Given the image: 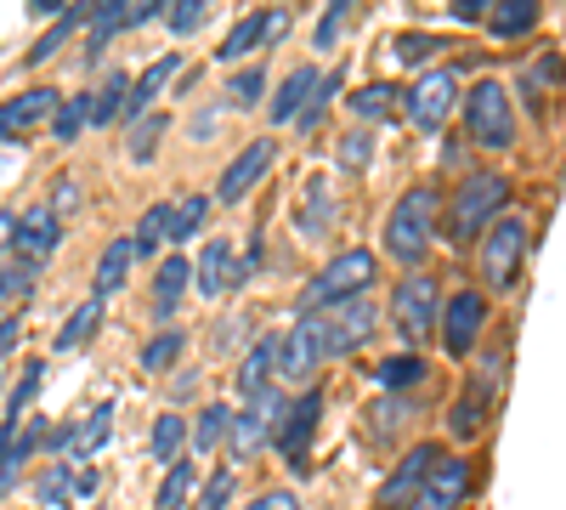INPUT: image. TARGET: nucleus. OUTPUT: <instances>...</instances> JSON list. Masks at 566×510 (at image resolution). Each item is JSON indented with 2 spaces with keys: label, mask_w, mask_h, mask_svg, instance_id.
Listing matches in <instances>:
<instances>
[{
  "label": "nucleus",
  "mask_w": 566,
  "mask_h": 510,
  "mask_svg": "<svg viewBox=\"0 0 566 510\" xmlns=\"http://www.w3.org/2000/svg\"><path fill=\"white\" fill-rule=\"evenodd\" d=\"M391 312H397V330L408 335V341H419L424 330L437 323V278H402L397 284V295H391Z\"/></svg>",
  "instance_id": "0eeeda50"
},
{
  "label": "nucleus",
  "mask_w": 566,
  "mask_h": 510,
  "mask_svg": "<svg viewBox=\"0 0 566 510\" xmlns=\"http://www.w3.org/2000/svg\"><path fill=\"white\" fill-rule=\"evenodd\" d=\"M74 205H80V181L63 176V181H57V194H52V210H74Z\"/></svg>",
  "instance_id": "5fc2aeb1"
},
{
  "label": "nucleus",
  "mask_w": 566,
  "mask_h": 510,
  "mask_svg": "<svg viewBox=\"0 0 566 510\" xmlns=\"http://www.w3.org/2000/svg\"><path fill=\"white\" fill-rule=\"evenodd\" d=\"M69 488H74V471H69V459H63V466H52V471L40 477V488H34V493H40V504H63V499H69Z\"/></svg>",
  "instance_id": "37998d69"
},
{
  "label": "nucleus",
  "mask_w": 566,
  "mask_h": 510,
  "mask_svg": "<svg viewBox=\"0 0 566 510\" xmlns=\"http://www.w3.org/2000/svg\"><path fill=\"white\" fill-rule=\"evenodd\" d=\"M437 459H442L437 448H413V454L402 459V466H397V477L380 488V510H397L408 493H419V482L431 477V466H437Z\"/></svg>",
  "instance_id": "6ab92c4d"
},
{
  "label": "nucleus",
  "mask_w": 566,
  "mask_h": 510,
  "mask_svg": "<svg viewBox=\"0 0 566 510\" xmlns=\"http://www.w3.org/2000/svg\"><path fill=\"white\" fill-rule=\"evenodd\" d=\"M317 323V341H323V357H352L368 335H374V323H380V306H374L368 295L357 301H340V306H328Z\"/></svg>",
  "instance_id": "39448f33"
},
{
  "label": "nucleus",
  "mask_w": 566,
  "mask_h": 510,
  "mask_svg": "<svg viewBox=\"0 0 566 510\" xmlns=\"http://www.w3.org/2000/svg\"><path fill=\"white\" fill-rule=\"evenodd\" d=\"M352 108H357L363 119L391 114V108H397V91H391V85H368V91H357V97H352Z\"/></svg>",
  "instance_id": "79ce46f5"
},
{
  "label": "nucleus",
  "mask_w": 566,
  "mask_h": 510,
  "mask_svg": "<svg viewBox=\"0 0 566 510\" xmlns=\"http://www.w3.org/2000/svg\"><path fill=\"white\" fill-rule=\"evenodd\" d=\"M181 420H176V414H159V426H154V454L165 459V466H176V454H181Z\"/></svg>",
  "instance_id": "58836bf2"
},
{
  "label": "nucleus",
  "mask_w": 566,
  "mask_h": 510,
  "mask_svg": "<svg viewBox=\"0 0 566 510\" xmlns=\"http://www.w3.org/2000/svg\"><path fill=\"white\" fill-rule=\"evenodd\" d=\"M12 341H18V323H0V352H12Z\"/></svg>",
  "instance_id": "13d9d810"
},
{
  "label": "nucleus",
  "mask_w": 566,
  "mask_h": 510,
  "mask_svg": "<svg viewBox=\"0 0 566 510\" xmlns=\"http://www.w3.org/2000/svg\"><path fill=\"white\" fill-rule=\"evenodd\" d=\"M504 199H510V181L504 176H493V170H482V176H470L464 188L453 194V210H448V233L453 239H476L482 227L504 210Z\"/></svg>",
  "instance_id": "7ed1b4c3"
},
{
  "label": "nucleus",
  "mask_w": 566,
  "mask_h": 510,
  "mask_svg": "<svg viewBox=\"0 0 566 510\" xmlns=\"http://www.w3.org/2000/svg\"><path fill=\"white\" fill-rule=\"evenodd\" d=\"M424 52H437V40H424V34H402L397 40V63H424Z\"/></svg>",
  "instance_id": "09e8293b"
},
{
  "label": "nucleus",
  "mask_w": 566,
  "mask_h": 510,
  "mask_svg": "<svg viewBox=\"0 0 566 510\" xmlns=\"http://www.w3.org/2000/svg\"><path fill=\"white\" fill-rule=\"evenodd\" d=\"M34 284V267L29 261H18V267H0V301H7V295H23Z\"/></svg>",
  "instance_id": "49530a36"
},
{
  "label": "nucleus",
  "mask_w": 566,
  "mask_h": 510,
  "mask_svg": "<svg viewBox=\"0 0 566 510\" xmlns=\"http://www.w3.org/2000/svg\"><path fill=\"white\" fill-rule=\"evenodd\" d=\"M187 278H193V267H187L181 256H170V261L159 267V284H154V306H159V318L176 312V301H181V290H187Z\"/></svg>",
  "instance_id": "393cba45"
},
{
  "label": "nucleus",
  "mask_w": 566,
  "mask_h": 510,
  "mask_svg": "<svg viewBox=\"0 0 566 510\" xmlns=\"http://www.w3.org/2000/svg\"><path fill=\"white\" fill-rule=\"evenodd\" d=\"M187 488H193V466H187V459H176L170 477H165V488H159V504H154V510H181V504H187Z\"/></svg>",
  "instance_id": "c9c22d12"
},
{
  "label": "nucleus",
  "mask_w": 566,
  "mask_h": 510,
  "mask_svg": "<svg viewBox=\"0 0 566 510\" xmlns=\"http://www.w3.org/2000/svg\"><path fill=\"white\" fill-rule=\"evenodd\" d=\"M527 261V221L522 216H504L488 227V244H482V267H488V284L493 290H515Z\"/></svg>",
  "instance_id": "423d86ee"
},
{
  "label": "nucleus",
  "mask_w": 566,
  "mask_h": 510,
  "mask_svg": "<svg viewBox=\"0 0 566 510\" xmlns=\"http://www.w3.org/2000/svg\"><path fill=\"white\" fill-rule=\"evenodd\" d=\"M437 210H442L437 188H408V194L397 199V210H391V221H386V250H391L402 267H413L424 250H431Z\"/></svg>",
  "instance_id": "f257e3e1"
},
{
  "label": "nucleus",
  "mask_w": 566,
  "mask_h": 510,
  "mask_svg": "<svg viewBox=\"0 0 566 510\" xmlns=\"http://www.w3.org/2000/svg\"><path fill=\"white\" fill-rule=\"evenodd\" d=\"M170 131V119L165 114H142V125L130 131V159H154V148H159V136Z\"/></svg>",
  "instance_id": "72a5a7b5"
},
{
  "label": "nucleus",
  "mask_w": 566,
  "mask_h": 510,
  "mask_svg": "<svg viewBox=\"0 0 566 510\" xmlns=\"http://www.w3.org/2000/svg\"><path fill=\"white\" fill-rule=\"evenodd\" d=\"M227 426H232V408H221V403H210V408L199 414V426H193V448H199V454H205V448H216Z\"/></svg>",
  "instance_id": "f704fd0d"
},
{
  "label": "nucleus",
  "mask_w": 566,
  "mask_h": 510,
  "mask_svg": "<svg viewBox=\"0 0 566 510\" xmlns=\"http://www.w3.org/2000/svg\"><path fill=\"white\" fill-rule=\"evenodd\" d=\"M80 23H91V7H80V12H69V18H57L52 29H45V40H40L34 52H29V63H45V58H52L57 45H63V40H69V34L80 29Z\"/></svg>",
  "instance_id": "473e14b6"
},
{
  "label": "nucleus",
  "mask_w": 566,
  "mask_h": 510,
  "mask_svg": "<svg viewBox=\"0 0 566 510\" xmlns=\"http://www.w3.org/2000/svg\"><path fill=\"white\" fill-rule=\"evenodd\" d=\"M181 352V341L176 335H159V341H148V352H142V363H148V368H165L170 357Z\"/></svg>",
  "instance_id": "8fccbe9b"
},
{
  "label": "nucleus",
  "mask_w": 566,
  "mask_h": 510,
  "mask_svg": "<svg viewBox=\"0 0 566 510\" xmlns=\"http://www.w3.org/2000/svg\"><path fill=\"white\" fill-rule=\"evenodd\" d=\"M205 18H210V7H205V0H176V7L165 12V23H170L176 34H193Z\"/></svg>",
  "instance_id": "c03bdc74"
},
{
  "label": "nucleus",
  "mask_w": 566,
  "mask_h": 510,
  "mask_svg": "<svg viewBox=\"0 0 566 510\" xmlns=\"http://www.w3.org/2000/svg\"><path fill=\"white\" fill-rule=\"evenodd\" d=\"M482 408H488V392H464V397H459V408H453V420H448V426H453V437H476V431H482V420H488Z\"/></svg>",
  "instance_id": "2f4dec72"
},
{
  "label": "nucleus",
  "mask_w": 566,
  "mask_h": 510,
  "mask_svg": "<svg viewBox=\"0 0 566 510\" xmlns=\"http://www.w3.org/2000/svg\"><path fill=\"white\" fill-rule=\"evenodd\" d=\"M335 91H340V80H335V74H328V80H323V85H317V97H312V103H306V114H301V119H295V125H301V131H312V125H317V119H323V108H328V97H335Z\"/></svg>",
  "instance_id": "a18cd8bd"
},
{
  "label": "nucleus",
  "mask_w": 566,
  "mask_h": 510,
  "mask_svg": "<svg viewBox=\"0 0 566 510\" xmlns=\"http://www.w3.org/2000/svg\"><path fill=\"white\" fill-rule=\"evenodd\" d=\"M244 510H301V504H295V493H283V488H277V493H261V499L244 504Z\"/></svg>",
  "instance_id": "864d4df0"
},
{
  "label": "nucleus",
  "mask_w": 566,
  "mask_h": 510,
  "mask_svg": "<svg viewBox=\"0 0 566 510\" xmlns=\"http://www.w3.org/2000/svg\"><path fill=\"white\" fill-rule=\"evenodd\" d=\"M340 143H346V148H340V159H346L352 170H357V165H368V136H363V131H357V136H340Z\"/></svg>",
  "instance_id": "603ef678"
},
{
  "label": "nucleus",
  "mask_w": 566,
  "mask_h": 510,
  "mask_svg": "<svg viewBox=\"0 0 566 510\" xmlns=\"http://www.w3.org/2000/svg\"><path fill=\"white\" fill-rule=\"evenodd\" d=\"M317 414H323V397L317 392H306L290 414H283V431H277V454L290 459V466H301L306 459V443H312V431H317Z\"/></svg>",
  "instance_id": "ddd939ff"
},
{
  "label": "nucleus",
  "mask_w": 566,
  "mask_h": 510,
  "mask_svg": "<svg viewBox=\"0 0 566 510\" xmlns=\"http://www.w3.org/2000/svg\"><path fill=\"white\" fill-rule=\"evenodd\" d=\"M328 210H335V199H328V181H323V176H317V181H306V216H301L306 239H317L323 227H328Z\"/></svg>",
  "instance_id": "7c9ffc66"
},
{
  "label": "nucleus",
  "mask_w": 566,
  "mask_h": 510,
  "mask_svg": "<svg viewBox=\"0 0 566 510\" xmlns=\"http://www.w3.org/2000/svg\"><path fill=\"white\" fill-rule=\"evenodd\" d=\"M261 91H266V74L250 63L244 74H232V85H227V97H232V108H250V103H261Z\"/></svg>",
  "instance_id": "4c0bfd02"
},
{
  "label": "nucleus",
  "mask_w": 566,
  "mask_h": 510,
  "mask_svg": "<svg viewBox=\"0 0 566 510\" xmlns=\"http://www.w3.org/2000/svg\"><path fill=\"white\" fill-rule=\"evenodd\" d=\"M448 330H442V341H448V352L453 357H464L470 346H476V335H482V323H488V301L476 295V290H459L453 301H448Z\"/></svg>",
  "instance_id": "9b49d317"
},
{
  "label": "nucleus",
  "mask_w": 566,
  "mask_h": 510,
  "mask_svg": "<svg viewBox=\"0 0 566 510\" xmlns=\"http://www.w3.org/2000/svg\"><path fill=\"white\" fill-rule=\"evenodd\" d=\"M34 392H40V363H29V375L18 381V392H12V414H23V408L34 403Z\"/></svg>",
  "instance_id": "3c124183"
},
{
  "label": "nucleus",
  "mask_w": 566,
  "mask_h": 510,
  "mask_svg": "<svg viewBox=\"0 0 566 510\" xmlns=\"http://www.w3.org/2000/svg\"><path fill=\"white\" fill-rule=\"evenodd\" d=\"M205 216H210V199H205V194L181 199V205H176V221H170V239H176V244L199 239V233H205Z\"/></svg>",
  "instance_id": "c756f323"
},
{
  "label": "nucleus",
  "mask_w": 566,
  "mask_h": 510,
  "mask_svg": "<svg viewBox=\"0 0 566 510\" xmlns=\"http://www.w3.org/2000/svg\"><path fill=\"white\" fill-rule=\"evenodd\" d=\"M340 23H346V12H340V7H328V18H323V29H317V45H335Z\"/></svg>",
  "instance_id": "6e6d98bb"
},
{
  "label": "nucleus",
  "mask_w": 566,
  "mask_h": 510,
  "mask_svg": "<svg viewBox=\"0 0 566 510\" xmlns=\"http://www.w3.org/2000/svg\"><path fill=\"white\" fill-rule=\"evenodd\" d=\"M125 97H130V80L114 74L103 91H91V119H97V125H114V119L125 114Z\"/></svg>",
  "instance_id": "cd10ccee"
},
{
  "label": "nucleus",
  "mask_w": 566,
  "mask_h": 510,
  "mask_svg": "<svg viewBox=\"0 0 566 510\" xmlns=\"http://www.w3.org/2000/svg\"><path fill=\"white\" fill-rule=\"evenodd\" d=\"M272 154H277L272 143H250L239 159H232V165L221 170V205H239V199L255 188V181H261V170L272 165Z\"/></svg>",
  "instance_id": "4468645a"
},
{
  "label": "nucleus",
  "mask_w": 566,
  "mask_h": 510,
  "mask_svg": "<svg viewBox=\"0 0 566 510\" xmlns=\"http://www.w3.org/2000/svg\"><path fill=\"white\" fill-rule=\"evenodd\" d=\"M159 18V0H125V7H91V45H103L108 34L119 29H136V23H148Z\"/></svg>",
  "instance_id": "a211bd4d"
},
{
  "label": "nucleus",
  "mask_w": 566,
  "mask_h": 510,
  "mask_svg": "<svg viewBox=\"0 0 566 510\" xmlns=\"http://www.w3.org/2000/svg\"><path fill=\"white\" fill-rule=\"evenodd\" d=\"M317 85H323V74H317V69H295L290 80H283V91H277V103H272V119H277V125L301 119V114H306V103L317 97Z\"/></svg>",
  "instance_id": "412c9836"
},
{
  "label": "nucleus",
  "mask_w": 566,
  "mask_h": 510,
  "mask_svg": "<svg viewBox=\"0 0 566 510\" xmlns=\"http://www.w3.org/2000/svg\"><path fill=\"white\" fill-rule=\"evenodd\" d=\"M193 284H199L205 295H227V290H239V284H244L239 261H232V250H227L221 239L205 244V256H199V267H193Z\"/></svg>",
  "instance_id": "f3484780"
},
{
  "label": "nucleus",
  "mask_w": 566,
  "mask_h": 510,
  "mask_svg": "<svg viewBox=\"0 0 566 510\" xmlns=\"http://www.w3.org/2000/svg\"><path fill=\"white\" fill-rule=\"evenodd\" d=\"M170 221H176V210H170V205H154L148 216H142V239H136V256H142V250H159V239H170Z\"/></svg>",
  "instance_id": "e433bc0d"
},
{
  "label": "nucleus",
  "mask_w": 566,
  "mask_h": 510,
  "mask_svg": "<svg viewBox=\"0 0 566 510\" xmlns=\"http://www.w3.org/2000/svg\"><path fill=\"white\" fill-rule=\"evenodd\" d=\"M91 119V97H69V108H57V119H52V131H57V143H74L80 136V125Z\"/></svg>",
  "instance_id": "ea45409f"
},
{
  "label": "nucleus",
  "mask_w": 566,
  "mask_h": 510,
  "mask_svg": "<svg viewBox=\"0 0 566 510\" xmlns=\"http://www.w3.org/2000/svg\"><path fill=\"white\" fill-rule=\"evenodd\" d=\"M130 261H136V239H119L114 250H103V261H97V290H103V295L125 284V267H130Z\"/></svg>",
  "instance_id": "c85d7f7f"
},
{
  "label": "nucleus",
  "mask_w": 566,
  "mask_h": 510,
  "mask_svg": "<svg viewBox=\"0 0 566 510\" xmlns=\"http://www.w3.org/2000/svg\"><path fill=\"white\" fill-rule=\"evenodd\" d=\"M464 131H470V143H482V148H510L515 143V108L504 97V85L482 80L476 91L464 97Z\"/></svg>",
  "instance_id": "20e7f679"
},
{
  "label": "nucleus",
  "mask_w": 566,
  "mask_h": 510,
  "mask_svg": "<svg viewBox=\"0 0 566 510\" xmlns=\"http://www.w3.org/2000/svg\"><path fill=\"white\" fill-rule=\"evenodd\" d=\"M12 244H18V256H23L29 267H40L45 256L57 250V210H52V205H45V210H29V216L18 221V239H12Z\"/></svg>",
  "instance_id": "dca6fc26"
},
{
  "label": "nucleus",
  "mask_w": 566,
  "mask_h": 510,
  "mask_svg": "<svg viewBox=\"0 0 566 510\" xmlns=\"http://www.w3.org/2000/svg\"><path fill=\"white\" fill-rule=\"evenodd\" d=\"M283 392H261V397H250V408L244 414H232V454L239 459H250L261 443H266V431H272V420H283Z\"/></svg>",
  "instance_id": "1a4fd4ad"
},
{
  "label": "nucleus",
  "mask_w": 566,
  "mask_h": 510,
  "mask_svg": "<svg viewBox=\"0 0 566 510\" xmlns=\"http://www.w3.org/2000/svg\"><path fill=\"white\" fill-rule=\"evenodd\" d=\"M538 23V7L533 0H499V12H488V29L493 34H522Z\"/></svg>",
  "instance_id": "bb28decb"
},
{
  "label": "nucleus",
  "mask_w": 566,
  "mask_h": 510,
  "mask_svg": "<svg viewBox=\"0 0 566 510\" xmlns=\"http://www.w3.org/2000/svg\"><path fill=\"white\" fill-rule=\"evenodd\" d=\"M227 499H232V471H216L210 488H205V499L193 510H227Z\"/></svg>",
  "instance_id": "de8ad7c7"
},
{
  "label": "nucleus",
  "mask_w": 566,
  "mask_h": 510,
  "mask_svg": "<svg viewBox=\"0 0 566 510\" xmlns=\"http://www.w3.org/2000/svg\"><path fill=\"white\" fill-rule=\"evenodd\" d=\"M272 363H277V341H261V346L244 357V368H239V392H244V397H261V392H266Z\"/></svg>",
  "instance_id": "a878e982"
},
{
  "label": "nucleus",
  "mask_w": 566,
  "mask_h": 510,
  "mask_svg": "<svg viewBox=\"0 0 566 510\" xmlns=\"http://www.w3.org/2000/svg\"><path fill=\"white\" fill-rule=\"evenodd\" d=\"M12 239H18V216L0 210V244H12Z\"/></svg>",
  "instance_id": "4d7b16f0"
},
{
  "label": "nucleus",
  "mask_w": 566,
  "mask_h": 510,
  "mask_svg": "<svg viewBox=\"0 0 566 510\" xmlns=\"http://www.w3.org/2000/svg\"><path fill=\"white\" fill-rule=\"evenodd\" d=\"M464 488H470V466H464V459H453V454H442L437 466H431V477L419 482L413 510H459L464 504Z\"/></svg>",
  "instance_id": "6e6552de"
},
{
  "label": "nucleus",
  "mask_w": 566,
  "mask_h": 510,
  "mask_svg": "<svg viewBox=\"0 0 566 510\" xmlns=\"http://www.w3.org/2000/svg\"><path fill=\"white\" fill-rule=\"evenodd\" d=\"M57 108V91L52 85H40V91H23V97H12L7 108H0V136H18L29 125H40L45 114Z\"/></svg>",
  "instance_id": "aec40b11"
},
{
  "label": "nucleus",
  "mask_w": 566,
  "mask_h": 510,
  "mask_svg": "<svg viewBox=\"0 0 566 510\" xmlns=\"http://www.w3.org/2000/svg\"><path fill=\"white\" fill-rule=\"evenodd\" d=\"M453 91H459V80H453V69H437V74H424L413 91H408V119L419 125V131H437L442 119H448V108H453Z\"/></svg>",
  "instance_id": "9d476101"
},
{
  "label": "nucleus",
  "mask_w": 566,
  "mask_h": 510,
  "mask_svg": "<svg viewBox=\"0 0 566 510\" xmlns=\"http://www.w3.org/2000/svg\"><path fill=\"white\" fill-rule=\"evenodd\" d=\"M374 375H380V386H413V381L424 375V363H419V357H386Z\"/></svg>",
  "instance_id": "a19ab883"
},
{
  "label": "nucleus",
  "mask_w": 566,
  "mask_h": 510,
  "mask_svg": "<svg viewBox=\"0 0 566 510\" xmlns=\"http://www.w3.org/2000/svg\"><path fill=\"white\" fill-rule=\"evenodd\" d=\"M108 431H114V403H97L85 414V426L80 431H69L63 437V448H69V459H91L103 443H108Z\"/></svg>",
  "instance_id": "4be33fe9"
},
{
  "label": "nucleus",
  "mask_w": 566,
  "mask_h": 510,
  "mask_svg": "<svg viewBox=\"0 0 566 510\" xmlns=\"http://www.w3.org/2000/svg\"><path fill=\"white\" fill-rule=\"evenodd\" d=\"M176 69H181V58H176V52H165V58H159V63H154L148 74H142V80L130 85V97H125V114H142V108H154V97L165 91V80H170Z\"/></svg>",
  "instance_id": "5701e85b"
},
{
  "label": "nucleus",
  "mask_w": 566,
  "mask_h": 510,
  "mask_svg": "<svg viewBox=\"0 0 566 510\" xmlns=\"http://www.w3.org/2000/svg\"><path fill=\"white\" fill-rule=\"evenodd\" d=\"M317 363H323L317 323H312V318H301L295 330H290V341L277 346V375H283V381H306V375H317Z\"/></svg>",
  "instance_id": "f8f14e48"
},
{
  "label": "nucleus",
  "mask_w": 566,
  "mask_h": 510,
  "mask_svg": "<svg viewBox=\"0 0 566 510\" xmlns=\"http://www.w3.org/2000/svg\"><path fill=\"white\" fill-rule=\"evenodd\" d=\"M97 323H103V295H91L69 323H63V330H57V352H74V346H85L91 335H97Z\"/></svg>",
  "instance_id": "b1692460"
},
{
  "label": "nucleus",
  "mask_w": 566,
  "mask_h": 510,
  "mask_svg": "<svg viewBox=\"0 0 566 510\" xmlns=\"http://www.w3.org/2000/svg\"><path fill=\"white\" fill-rule=\"evenodd\" d=\"M368 284H374V256H368V250H340L335 261L323 267V278H312V284H306L301 306H306V318H312L317 306H340V301H357Z\"/></svg>",
  "instance_id": "f03ea898"
},
{
  "label": "nucleus",
  "mask_w": 566,
  "mask_h": 510,
  "mask_svg": "<svg viewBox=\"0 0 566 510\" xmlns=\"http://www.w3.org/2000/svg\"><path fill=\"white\" fill-rule=\"evenodd\" d=\"M283 23H290V12H277V7H272V12H255V18H244L239 29H232V34L221 40V52H216V58H227V63H239V58H250V52H255L261 40L283 34Z\"/></svg>",
  "instance_id": "2eb2a0df"
}]
</instances>
